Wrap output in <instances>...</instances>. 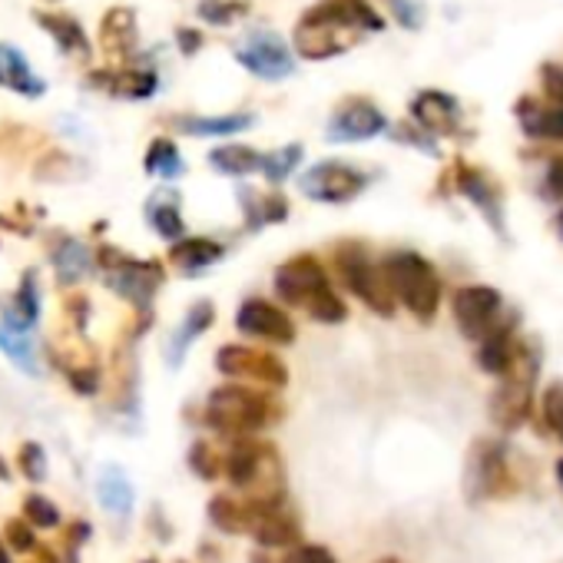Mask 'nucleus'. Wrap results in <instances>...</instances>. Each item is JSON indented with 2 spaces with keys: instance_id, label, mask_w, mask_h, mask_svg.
Returning <instances> with one entry per match:
<instances>
[{
  "instance_id": "72a5a7b5",
  "label": "nucleus",
  "mask_w": 563,
  "mask_h": 563,
  "mask_svg": "<svg viewBox=\"0 0 563 563\" xmlns=\"http://www.w3.org/2000/svg\"><path fill=\"white\" fill-rule=\"evenodd\" d=\"M540 421H543V431H550L556 438V444H563V382H553L543 388Z\"/></svg>"
},
{
  "instance_id": "7c9ffc66",
  "label": "nucleus",
  "mask_w": 563,
  "mask_h": 563,
  "mask_svg": "<svg viewBox=\"0 0 563 563\" xmlns=\"http://www.w3.org/2000/svg\"><path fill=\"white\" fill-rule=\"evenodd\" d=\"M54 262H57V275H60V282H80L87 272H90V265H93V255H90V249L84 245V242H64L57 252H54Z\"/></svg>"
},
{
  "instance_id": "423d86ee",
  "label": "nucleus",
  "mask_w": 563,
  "mask_h": 563,
  "mask_svg": "<svg viewBox=\"0 0 563 563\" xmlns=\"http://www.w3.org/2000/svg\"><path fill=\"white\" fill-rule=\"evenodd\" d=\"M268 418H272V401L255 388L222 385L206 401V421L229 438H249L262 431Z\"/></svg>"
},
{
  "instance_id": "39448f33",
  "label": "nucleus",
  "mask_w": 563,
  "mask_h": 563,
  "mask_svg": "<svg viewBox=\"0 0 563 563\" xmlns=\"http://www.w3.org/2000/svg\"><path fill=\"white\" fill-rule=\"evenodd\" d=\"M520 487L517 471L510 467V448L494 438L474 441L467 464H464V497L471 504L481 500H504L514 497Z\"/></svg>"
},
{
  "instance_id": "4468645a",
  "label": "nucleus",
  "mask_w": 563,
  "mask_h": 563,
  "mask_svg": "<svg viewBox=\"0 0 563 563\" xmlns=\"http://www.w3.org/2000/svg\"><path fill=\"white\" fill-rule=\"evenodd\" d=\"M415 123L431 136H461V103L451 93L424 90L411 103Z\"/></svg>"
},
{
  "instance_id": "603ef678",
  "label": "nucleus",
  "mask_w": 563,
  "mask_h": 563,
  "mask_svg": "<svg viewBox=\"0 0 563 563\" xmlns=\"http://www.w3.org/2000/svg\"><path fill=\"white\" fill-rule=\"evenodd\" d=\"M556 481H560V487H563V457L556 461Z\"/></svg>"
},
{
  "instance_id": "aec40b11",
  "label": "nucleus",
  "mask_w": 563,
  "mask_h": 563,
  "mask_svg": "<svg viewBox=\"0 0 563 563\" xmlns=\"http://www.w3.org/2000/svg\"><path fill=\"white\" fill-rule=\"evenodd\" d=\"M0 87H8L21 97H44L47 90V84L31 70L27 57L11 44H0Z\"/></svg>"
},
{
  "instance_id": "f704fd0d",
  "label": "nucleus",
  "mask_w": 563,
  "mask_h": 563,
  "mask_svg": "<svg viewBox=\"0 0 563 563\" xmlns=\"http://www.w3.org/2000/svg\"><path fill=\"white\" fill-rule=\"evenodd\" d=\"M245 206H249L252 225L282 222V219L289 216V202L282 199L278 192H268V196H252V192H245Z\"/></svg>"
},
{
  "instance_id": "79ce46f5",
  "label": "nucleus",
  "mask_w": 563,
  "mask_h": 563,
  "mask_svg": "<svg viewBox=\"0 0 563 563\" xmlns=\"http://www.w3.org/2000/svg\"><path fill=\"white\" fill-rule=\"evenodd\" d=\"M4 537H8V547H11V550H34V547H37L34 527H31L27 520H21V517L8 520V530H4Z\"/></svg>"
},
{
  "instance_id": "6e6552de",
  "label": "nucleus",
  "mask_w": 563,
  "mask_h": 563,
  "mask_svg": "<svg viewBox=\"0 0 563 563\" xmlns=\"http://www.w3.org/2000/svg\"><path fill=\"white\" fill-rule=\"evenodd\" d=\"M100 258H103V282L120 299H126L140 309H146L153 302L156 289L163 286L159 262H136L117 249H103Z\"/></svg>"
},
{
  "instance_id": "37998d69",
  "label": "nucleus",
  "mask_w": 563,
  "mask_h": 563,
  "mask_svg": "<svg viewBox=\"0 0 563 563\" xmlns=\"http://www.w3.org/2000/svg\"><path fill=\"white\" fill-rule=\"evenodd\" d=\"M388 4H391L395 18L401 21V27H408V31H418L421 27V21H424L421 0H388Z\"/></svg>"
},
{
  "instance_id": "ddd939ff",
  "label": "nucleus",
  "mask_w": 563,
  "mask_h": 563,
  "mask_svg": "<svg viewBox=\"0 0 563 563\" xmlns=\"http://www.w3.org/2000/svg\"><path fill=\"white\" fill-rule=\"evenodd\" d=\"M235 329L252 335V339H262V342H272V345H292L296 342V325L292 319L275 309L272 302H262V299H249L239 306L235 312Z\"/></svg>"
},
{
  "instance_id": "a211bd4d",
  "label": "nucleus",
  "mask_w": 563,
  "mask_h": 563,
  "mask_svg": "<svg viewBox=\"0 0 563 563\" xmlns=\"http://www.w3.org/2000/svg\"><path fill=\"white\" fill-rule=\"evenodd\" d=\"M520 130L540 143H563V103H537L523 97L517 103Z\"/></svg>"
},
{
  "instance_id": "ea45409f",
  "label": "nucleus",
  "mask_w": 563,
  "mask_h": 563,
  "mask_svg": "<svg viewBox=\"0 0 563 563\" xmlns=\"http://www.w3.org/2000/svg\"><path fill=\"white\" fill-rule=\"evenodd\" d=\"M189 467H192L202 481H216V474H219V457H216V451H212L206 441H196L192 451H189Z\"/></svg>"
},
{
  "instance_id": "7ed1b4c3",
  "label": "nucleus",
  "mask_w": 563,
  "mask_h": 563,
  "mask_svg": "<svg viewBox=\"0 0 563 563\" xmlns=\"http://www.w3.org/2000/svg\"><path fill=\"white\" fill-rule=\"evenodd\" d=\"M382 268H385V278H388V289H391L395 302H401L421 322H431L438 316L441 278L424 255L401 249V252H391L382 262Z\"/></svg>"
},
{
  "instance_id": "e433bc0d",
  "label": "nucleus",
  "mask_w": 563,
  "mask_h": 563,
  "mask_svg": "<svg viewBox=\"0 0 563 563\" xmlns=\"http://www.w3.org/2000/svg\"><path fill=\"white\" fill-rule=\"evenodd\" d=\"M24 520L31 527H44L47 530V527H57L60 523V510L44 494H31V497H24Z\"/></svg>"
},
{
  "instance_id": "f03ea898",
  "label": "nucleus",
  "mask_w": 563,
  "mask_h": 563,
  "mask_svg": "<svg viewBox=\"0 0 563 563\" xmlns=\"http://www.w3.org/2000/svg\"><path fill=\"white\" fill-rule=\"evenodd\" d=\"M275 296L289 306L306 309L322 325H342L349 319V306L329 286V275L316 255H296L275 272Z\"/></svg>"
},
{
  "instance_id": "a878e982",
  "label": "nucleus",
  "mask_w": 563,
  "mask_h": 563,
  "mask_svg": "<svg viewBox=\"0 0 563 563\" xmlns=\"http://www.w3.org/2000/svg\"><path fill=\"white\" fill-rule=\"evenodd\" d=\"M37 21H41V27H47V34L57 41V47L64 51V54H70V57H87V37H84V27L74 21V18H67V14H37Z\"/></svg>"
},
{
  "instance_id": "49530a36",
  "label": "nucleus",
  "mask_w": 563,
  "mask_h": 563,
  "mask_svg": "<svg viewBox=\"0 0 563 563\" xmlns=\"http://www.w3.org/2000/svg\"><path fill=\"white\" fill-rule=\"evenodd\" d=\"M67 375H70L74 391H80V395H97V388H100V375H97V368H70Z\"/></svg>"
},
{
  "instance_id": "c03bdc74",
  "label": "nucleus",
  "mask_w": 563,
  "mask_h": 563,
  "mask_svg": "<svg viewBox=\"0 0 563 563\" xmlns=\"http://www.w3.org/2000/svg\"><path fill=\"white\" fill-rule=\"evenodd\" d=\"M543 196L553 202H563V156H553L543 176Z\"/></svg>"
},
{
  "instance_id": "2f4dec72",
  "label": "nucleus",
  "mask_w": 563,
  "mask_h": 563,
  "mask_svg": "<svg viewBox=\"0 0 563 563\" xmlns=\"http://www.w3.org/2000/svg\"><path fill=\"white\" fill-rule=\"evenodd\" d=\"M209 520H212L219 530H225V533H242V530H249L252 514H249L245 504H239V500L219 494V497L209 500Z\"/></svg>"
},
{
  "instance_id": "473e14b6",
  "label": "nucleus",
  "mask_w": 563,
  "mask_h": 563,
  "mask_svg": "<svg viewBox=\"0 0 563 563\" xmlns=\"http://www.w3.org/2000/svg\"><path fill=\"white\" fill-rule=\"evenodd\" d=\"M146 169L153 173V176H163V179H176V176H183V156H179V150H176V143L173 140H156L153 146H150V153H146Z\"/></svg>"
},
{
  "instance_id": "864d4df0",
  "label": "nucleus",
  "mask_w": 563,
  "mask_h": 563,
  "mask_svg": "<svg viewBox=\"0 0 563 563\" xmlns=\"http://www.w3.org/2000/svg\"><path fill=\"white\" fill-rule=\"evenodd\" d=\"M556 229H560V235H563V209H560V216H556Z\"/></svg>"
},
{
  "instance_id": "20e7f679",
  "label": "nucleus",
  "mask_w": 563,
  "mask_h": 563,
  "mask_svg": "<svg viewBox=\"0 0 563 563\" xmlns=\"http://www.w3.org/2000/svg\"><path fill=\"white\" fill-rule=\"evenodd\" d=\"M540 375V349L537 342H520L514 362L500 375V388L490 395V421L500 431H517L527 424L533 411V388Z\"/></svg>"
},
{
  "instance_id": "b1692460",
  "label": "nucleus",
  "mask_w": 563,
  "mask_h": 563,
  "mask_svg": "<svg viewBox=\"0 0 563 563\" xmlns=\"http://www.w3.org/2000/svg\"><path fill=\"white\" fill-rule=\"evenodd\" d=\"M0 352H4L18 368H24L27 375H41L37 345L31 339V329H18L11 322H0Z\"/></svg>"
},
{
  "instance_id": "c9c22d12",
  "label": "nucleus",
  "mask_w": 563,
  "mask_h": 563,
  "mask_svg": "<svg viewBox=\"0 0 563 563\" xmlns=\"http://www.w3.org/2000/svg\"><path fill=\"white\" fill-rule=\"evenodd\" d=\"M299 159H302V146H299V143H296V146H282V150L262 156V166H258V169H262L272 183H282V179H286V176L299 166Z\"/></svg>"
},
{
  "instance_id": "bb28decb",
  "label": "nucleus",
  "mask_w": 563,
  "mask_h": 563,
  "mask_svg": "<svg viewBox=\"0 0 563 563\" xmlns=\"http://www.w3.org/2000/svg\"><path fill=\"white\" fill-rule=\"evenodd\" d=\"M100 37H103V47H107V51H113V54H130V47L136 44V18H133V11H126V8L110 11V14L103 18Z\"/></svg>"
},
{
  "instance_id": "c756f323",
  "label": "nucleus",
  "mask_w": 563,
  "mask_h": 563,
  "mask_svg": "<svg viewBox=\"0 0 563 563\" xmlns=\"http://www.w3.org/2000/svg\"><path fill=\"white\" fill-rule=\"evenodd\" d=\"M146 212H150L153 229H156L163 239H169V242L183 239V216H179V199H176V192H159V196L150 202Z\"/></svg>"
},
{
  "instance_id": "9d476101",
  "label": "nucleus",
  "mask_w": 563,
  "mask_h": 563,
  "mask_svg": "<svg viewBox=\"0 0 563 563\" xmlns=\"http://www.w3.org/2000/svg\"><path fill=\"white\" fill-rule=\"evenodd\" d=\"M216 368L229 378H255L268 388H286L289 385V368L272 352L245 349V345H225L216 355Z\"/></svg>"
},
{
  "instance_id": "f257e3e1",
  "label": "nucleus",
  "mask_w": 563,
  "mask_h": 563,
  "mask_svg": "<svg viewBox=\"0 0 563 563\" xmlns=\"http://www.w3.org/2000/svg\"><path fill=\"white\" fill-rule=\"evenodd\" d=\"M382 14L368 0H322L296 27V54L306 60H329L358 44L365 31H382Z\"/></svg>"
},
{
  "instance_id": "de8ad7c7",
  "label": "nucleus",
  "mask_w": 563,
  "mask_h": 563,
  "mask_svg": "<svg viewBox=\"0 0 563 563\" xmlns=\"http://www.w3.org/2000/svg\"><path fill=\"white\" fill-rule=\"evenodd\" d=\"M398 140H401V143H411V146H418L421 153H431V156L438 153V146H434V143L428 140V133H424V130H411V126H398Z\"/></svg>"
},
{
  "instance_id": "f8f14e48",
  "label": "nucleus",
  "mask_w": 563,
  "mask_h": 563,
  "mask_svg": "<svg viewBox=\"0 0 563 563\" xmlns=\"http://www.w3.org/2000/svg\"><path fill=\"white\" fill-rule=\"evenodd\" d=\"M235 60L262 80H282L296 70V57L289 54V47L282 44V37L265 34V31L249 34L245 44L235 51Z\"/></svg>"
},
{
  "instance_id": "13d9d810",
  "label": "nucleus",
  "mask_w": 563,
  "mask_h": 563,
  "mask_svg": "<svg viewBox=\"0 0 563 563\" xmlns=\"http://www.w3.org/2000/svg\"><path fill=\"white\" fill-rule=\"evenodd\" d=\"M179 563H186V560H179Z\"/></svg>"
},
{
  "instance_id": "3c124183",
  "label": "nucleus",
  "mask_w": 563,
  "mask_h": 563,
  "mask_svg": "<svg viewBox=\"0 0 563 563\" xmlns=\"http://www.w3.org/2000/svg\"><path fill=\"white\" fill-rule=\"evenodd\" d=\"M0 563H11V556H8V547H4V540H0Z\"/></svg>"
},
{
  "instance_id": "4c0bfd02",
  "label": "nucleus",
  "mask_w": 563,
  "mask_h": 563,
  "mask_svg": "<svg viewBox=\"0 0 563 563\" xmlns=\"http://www.w3.org/2000/svg\"><path fill=\"white\" fill-rule=\"evenodd\" d=\"M245 11H249V0H202L199 4V14L209 24H232Z\"/></svg>"
},
{
  "instance_id": "8fccbe9b",
  "label": "nucleus",
  "mask_w": 563,
  "mask_h": 563,
  "mask_svg": "<svg viewBox=\"0 0 563 563\" xmlns=\"http://www.w3.org/2000/svg\"><path fill=\"white\" fill-rule=\"evenodd\" d=\"M199 44H202V37L192 31V34H186V31H179V47H183V54H196L199 51Z\"/></svg>"
},
{
  "instance_id": "dca6fc26",
  "label": "nucleus",
  "mask_w": 563,
  "mask_h": 563,
  "mask_svg": "<svg viewBox=\"0 0 563 563\" xmlns=\"http://www.w3.org/2000/svg\"><path fill=\"white\" fill-rule=\"evenodd\" d=\"M385 126H388V120H385V113H382L375 103H368V100H352V103H345V107L332 117V123H329V140H335V143H358V140L378 136Z\"/></svg>"
},
{
  "instance_id": "5fc2aeb1",
  "label": "nucleus",
  "mask_w": 563,
  "mask_h": 563,
  "mask_svg": "<svg viewBox=\"0 0 563 563\" xmlns=\"http://www.w3.org/2000/svg\"><path fill=\"white\" fill-rule=\"evenodd\" d=\"M0 477H4V481H8V464H4V461H0Z\"/></svg>"
},
{
  "instance_id": "4be33fe9",
  "label": "nucleus",
  "mask_w": 563,
  "mask_h": 563,
  "mask_svg": "<svg viewBox=\"0 0 563 563\" xmlns=\"http://www.w3.org/2000/svg\"><path fill=\"white\" fill-rule=\"evenodd\" d=\"M133 484H130V477L120 471V467H103V474H100V481H97V500H100V507L103 510H110V514H117V517H130V510H133Z\"/></svg>"
},
{
  "instance_id": "6ab92c4d",
  "label": "nucleus",
  "mask_w": 563,
  "mask_h": 563,
  "mask_svg": "<svg viewBox=\"0 0 563 563\" xmlns=\"http://www.w3.org/2000/svg\"><path fill=\"white\" fill-rule=\"evenodd\" d=\"M249 530L255 537V543L262 550H272V547H296L299 537H302V527L292 514H282L278 507H268V510H255L252 520H249Z\"/></svg>"
},
{
  "instance_id": "1a4fd4ad",
  "label": "nucleus",
  "mask_w": 563,
  "mask_h": 563,
  "mask_svg": "<svg viewBox=\"0 0 563 563\" xmlns=\"http://www.w3.org/2000/svg\"><path fill=\"white\" fill-rule=\"evenodd\" d=\"M451 316L464 339L481 342L504 316V299L490 286H464L451 299Z\"/></svg>"
},
{
  "instance_id": "5701e85b",
  "label": "nucleus",
  "mask_w": 563,
  "mask_h": 563,
  "mask_svg": "<svg viewBox=\"0 0 563 563\" xmlns=\"http://www.w3.org/2000/svg\"><path fill=\"white\" fill-rule=\"evenodd\" d=\"M219 258H222V245L212 239H176V245L169 249V262L186 275H196Z\"/></svg>"
},
{
  "instance_id": "09e8293b",
  "label": "nucleus",
  "mask_w": 563,
  "mask_h": 563,
  "mask_svg": "<svg viewBox=\"0 0 563 563\" xmlns=\"http://www.w3.org/2000/svg\"><path fill=\"white\" fill-rule=\"evenodd\" d=\"M87 537H90V523L77 520L74 527H67V547H70V550L84 547V540H87Z\"/></svg>"
},
{
  "instance_id": "0eeeda50",
  "label": "nucleus",
  "mask_w": 563,
  "mask_h": 563,
  "mask_svg": "<svg viewBox=\"0 0 563 563\" xmlns=\"http://www.w3.org/2000/svg\"><path fill=\"white\" fill-rule=\"evenodd\" d=\"M335 265H339V272H342V278H345V286L352 289V296H358L375 316H385V319L395 316V296H391V289H388L385 268L375 265V258L368 255L365 245H358V242L339 245Z\"/></svg>"
},
{
  "instance_id": "4d7b16f0",
  "label": "nucleus",
  "mask_w": 563,
  "mask_h": 563,
  "mask_svg": "<svg viewBox=\"0 0 563 563\" xmlns=\"http://www.w3.org/2000/svg\"><path fill=\"white\" fill-rule=\"evenodd\" d=\"M143 563H156V560H143Z\"/></svg>"
},
{
  "instance_id": "f3484780",
  "label": "nucleus",
  "mask_w": 563,
  "mask_h": 563,
  "mask_svg": "<svg viewBox=\"0 0 563 563\" xmlns=\"http://www.w3.org/2000/svg\"><path fill=\"white\" fill-rule=\"evenodd\" d=\"M457 192L464 199H471L484 219L504 235V196H500V186L484 173V169H474V166H457Z\"/></svg>"
},
{
  "instance_id": "a18cd8bd",
  "label": "nucleus",
  "mask_w": 563,
  "mask_h": 563,
  "mask_svg": "<svg viewBox=\"0 0 563 563\" xmlns=\"http://www.w3.org/2000/svg\"><path fill=\"white\" fill-rule=\"evenodd\" d=\"M540 80H543V90H547V97H550L553 103H563V67H556V64H547V67L540 70Z\"/></svg>"
},
{
  "instance_id": "c85d7f7f",
  "label": "nucleus",
  "mask_w": 563,
  "mask_h": 563,
  "mask_svg": "<svg viewBox=\"0 0 563 563\" xmlns=\"http://www.w3.org/2000/svg\"><path fill=\"white\" fill-rule=\"evenodd\" d=\"M176 126L192 136H232V133L252 126V117H242V113H235V117H183V120H176Z\"/></svg>"
},
{
  "instance_id": "2eb2a0df",
  "label": "nucleus",
  "mask_w": 563,
  "mask_h": 563,
  "mask_svg": "<svg viewBox=\"0 0 563 563\" xmlns=\"http://www.w3.org/2000/svg\"><path fill=\"white\" fill-rule=\"evenodd\" d=\"M517 316L514 312H507V316H500V322L477 342L481 349H477V365H481V372H487V375H494V378H500L504 372H507V365L514 362V355H517V349H520V329H517Z\"/></svg>"
},
{
  "instance_id": "cd10ccee",
  "label": "nucleus",
  "mask_w": 563,
  "mask_h": 563,
  "mask_svg": "<svg viewBox=\"0 0 563 563\" xmlns=\"http://www.w3.org/2000/svg\"><path fill=\"white\" fill-rule=\"evenodd\" d=\"M209 163H212V169H219V173H225V176H249V173H255V169L262 166V156H258L252 146L232 143V146L212 150V153H209Z\"/></svg>"
},
{
  "instance_id": "9b49d317",
  "label": "nucleus",
  "mask_w": 563,
  "mask_h": 563,
  "mask_svg": "<svg viewBox=\"0 0 563 563\" xmlns=\"http://www.w3.org/2000/svg\"><path fill=\"white\" fill-rule=\"evenodd\" d=\"M302 192L309 199H319V202H349L355 199L365 186H368V176L349 163H339V159H329V163H319L312 166L302 179H299Z\"/></svg>"
},
{
  "instance_id": "412c9836",
  "label": "nucleus",
  "mask_w": 563,
  "mask_h": 563,
  "mask_svg": "<svg viewBox=\"0 0 563 563\" xmlns=\"http://www.w3.org/2000/svg\"><path fill=\"white\" fill-rule=\"evenodd\" d=\"M93 84L113 97L126 100H146L156 93V74L150 70H113V74H93Z\"/></svg>"
},
{
  "instance_id": "393cba45",
  "label": "nucleus",
  "mask_w": 563,
  "mask_h": 563,
  "mask_svg": "<svg viewBox=\"0 0 563 563\" xmlns=\"http://www.w3.org/2000/svg\"><path fill=\"white\" fill-rule=\"evenodd\" d=\"M212 319H216V309L209 306V302H196L192 309H189V316L183 319V325H179V332L169 339V365L176 368L179 362H183V355H186V349L212 325Z\"/></svg>"
},
{
  "instance_id": "6e6d98bb",
  "label": "nucleus",
  "mask_w": 563,
  "mask_h": 563,
  "mask_svg": "<svg viewBox=\"0 0 563 563\" xmlns=\"http://www.w3.org/2000/svg\"><path fill=\"white\" fill-rule=\"evenodd\" d=\"M382 563H401V560H382Z\"/></svg>"
},
{
  "instance_id": "58836bf2",
  "label": "nucleus",
  "mask_w": 563,
  "mask_h": 563,
  "mask_svg": "<svg viewBox=\"0 0 563 563\" xmlns=\"http://www.w3.org/2000/svg\"><path fill=\"white\" fill-rule=\"evenodd\" d=\"M18 464H21V474H24L31 484H41V481L47 477V454H44V448L34 444V441H27V444L21 448Z\"/></svg>"
},
{
  "instance_id": "a19ab883",
  "label": "nucleus",
  "mask_w": 563,
  "mask_h": 563,
  "mask_svg": "<svg viewBox=\"0 0 563 563\" xmlns=\"http://www.w3.org/2000/svg\"><path fill=\"white\" fill-rule=\"evenodd\" d=\"M282 563H339V560L322 543H296Z\"/></svg>"
}]
</instances>
